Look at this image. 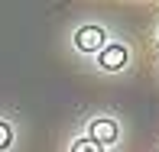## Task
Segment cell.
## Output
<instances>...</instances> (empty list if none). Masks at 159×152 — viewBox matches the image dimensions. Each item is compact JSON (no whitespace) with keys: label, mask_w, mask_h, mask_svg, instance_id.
I'll list each match as a JSON object with an SVG mask.
<instances>
[{"label":"cell","mask_w":159,"mask_h":152,"mask_svg":"<svg viewBox=\"0 0 159 152\" xmlns=\"http://www.w3.org/2000/svg\"><path fill=\"white\" fill-rule=\"evenodd\" d=\"M127 59H130V55H127V49H124V46H104V49H101V55H98L101 68H107V71L124 68Z\"/></svg>","instance_id":"2"},{"label":"cell","mask_w":159,"mask_h":152,"mask_svg":"<svg viewBox=\"0 0 159 152\" xmlns=\"http://www.w3.org/2000/svg\"><path fill=\"white\" fill-rule=\"evenodd\" d=\"M91 139H94L98 146L117 142V123H114V120H94V123H91Z\"/></svg>","instance_id":"3"},{"label":"cell","mask_w":159,"mask_h":152,"mask_svg":"<svg viewBox=\"0 0 159 152\" xmlns=\"http://www.w3.org/2000/svg\"><path fill=\"white\" fill-rule=\"evenodd\" d=\"M10 142H13V129L7 126L3 120H0V149H7V146H10Z\"/></svg>","instance_id":"5"},{"label":"cell","mask_w":159,"mask_h":152,"mask_svg":"<svg viewBox=\"0 0 159 152\" xmlns=\"http://www.w3.org/2000/svg\"><path fill=\"white\" fill-rule=\"evenodd\" d=\"M71 152H104V146H98L91 136H84V139H78L75 146H71Z\"/></svg>","instance_id":"4"},{"label":"cell","mask_w":159,"mask_h":152,"mask_svg":"<svg viewBox=\"0 0 159 152\" xmlns=\"http://www.w3.org/2000/svg\"><path fill=\"white\" fill-rule=\"evenodd\" d=\"M104 29L101 26H81V29L75 33V46L81 49V52H101L104 49Z\"/></svg>","instance_id":"1"}]
</instances>
